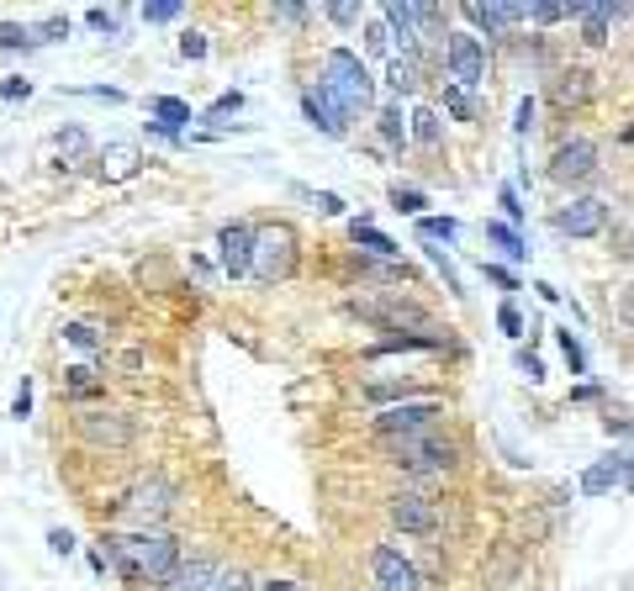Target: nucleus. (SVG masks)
Segmentation results:
<instances>
[{
  "label": "nucleus",
  "mask_w": 634,
  "mask_h": 591,
  "mask_svg": "<svg viewBox=\"0 0 634 591\" xmlns=\"http://www.w3.org/2000/svg\"><path fill=\"white\" fill-rule=\"evenodd\" d=\"M101 560L117 570L122 581H149V587H170L175 581V570H181V544L170 538V533L159 529H143V533H112L106 538V549H101Z\"/></svg>",
  "instance_id": "1"
},
{
  "label": "nucleus",
  "mask_w": 634,
  "mask_h": 591,
  "mask_svg": "<svg viewBox=\"0 0 634 591\" xmlns=\"http://www.w3.org/2000/svg\"><path fill=\"white\" fill-rule=\"evenodd\" d=\"M323 90H328V101L344 112V117H355V112H365V106H370L376 80H370V69L360 63V54L333 48L328 59H323Z\"/></svg>",
  "instance_id": "2"
},
{
  "label": "nucleus",
  "mask_w": 634,
  "mask_h": 591,
  "mask_svg": "<svg viewBox=\"0 0 634 591\" xmlns=\"http://www.w3.org/2000/svg\"><path fill=\"white\" fill-rule=\"evenodd\" d=\"M297 269V233L286 222H270V228H254V248H249V275H260L265 286L286 280Z\"/></svg>",
  "instance_id": "3"
},
{
  "label": "nucleus",
  "mask_w": 634,
  "mask_h": 591,
  "mask_svg": "<svg viewBox=\"0 0 634 591\" xmlns=\"http://www.w3.org/2000/svg\"><path fill=\"white\" fill-rule=\"evenodd\" d=\"M387 449L396 454V465L413 475H445L454 465V443L439 433H396V439H387Z\"/></svg>",
  "instance_id": "4"
},
{
  "label": "nucleus",
  "mask_w": 634,
  "mask_h": 591,
  "mask_svg": "<svg viewBox=\"0 0 634 591\" xmlns=\"http://www.w3.org/2000/svg\"><path fill=\"white\" fill-rule=\"evenodd\" d=\"M445 63H450V80L454 90H471L486 80V48L476 32H450V43H445Z\"/></svg>",
  "instance_id": "5"
},
{
  "label": "nucleus",
  "mask_w": 634,
  "mask_h": 591,
  "mask_svg": "<svg viewBox=\"0 0 634 591\" xmlns=\"http://www.w3.org/2000/svg\"><path fill=\"white\" fill-rule=\"evenodd\" d=\"M170 502H175V486L164 480V475H149V480H138L127 497H122V518H132V523H159L164 512H170Z\"/></svg>",
  "instance_id": "6"
},
{
  "label": "nucleus",
  "mask_w": 634,
  "mask_h": 591,
  "mask_svg": "<svg viewBox=\"0 0 634 591\" xmlns=\"http://www.w3.org/2000/svg\"><path fill=\"white\" fill-rule=\"evenodd\" d=\"M439 417H445V407L428 396V402H396V407H387V413L376 417V428H381V439H396V433H428Z\"/></svg>",
  "instance_id": "7"
},
{
  "label": "nucleus",
  "mask_w": 634,
  "mask_h": 591,
  "mask_svg": "<svg viewBox=\"0 0 634 591\" xmlns=\"http://www.w3.org/2000/svg\"><path fill=\"white\" fill-rule=\"evenodd\" d=\"M608 228V201L603 196H576L572 207L555 211V233L561 237H598Z\"/></svg>",
  "instance_id": "8"
},
{
  "label": "nucleus",
  "mask_w": 634,
  "mask_h": 591,
  "mask_svg": "<svg viewBox=\"0 0 634 591\" xmlns=\"http://www.w3.org/2000/svg\"><path fill=\"white\" fill-rule=\"evenodd\" d=\"M592 175H598V148L587 143V138H572V143L555 148V159H550V179L576 185V179H592Z\"/></svg>",
  "instance_id": "9"
},
{
  "label": "nucleus",
  "mask_w": 634,
  "mask_h": 591,
  "mask_svg": "<svg viewBox=\"0 0 634 591\" xmlns=\"http://www.w3.org/2000/svg\"><path fill=\"white\" fill-rule=\"evenodd\" d=\"M370 570H376V587L381 591H418V565L407 560L402 549H376V560H370Z\"/></svg>",
  "instance_id": "10"
},
{
  "label": "nucleus",
  "mask_w": 634,
  "mask_h": 591,
  "mask_svg": "<svg viewBox=\"0 0 634 591\" xmlns=\"http://www.w3.org/2000/svg\"><path fill=\"white\" fill-rule=\"evenodd\" d=\"M392 529L402 533H434V523H439V507L428 502V497H418V491H402V497H392Z\"/></svg>",
  "instance_id": "11"
},
{
  "label": "nucleus",
  "mask_w": 634,
  "mask_h": 591,
  "mask_svg": "<svg viewBox=\"0 0 634 591\" xmlns=\"http://www.w3.org/2000/svg\"><path fill=\"white\" fill-rule=\"evenodd\" d=\"M249 248H254V228H249V222H233V228L217 233V259H222V269H228L233 280L249 275Z\"/></svg>",
  "instance_id": "12"
},
{
  "label": "nucleus",
  "mask_w": 634,
  "mask_h": 591,
  "mask_svg": "<svg viewBox=\"0 0 634 591\" xmlns=\"http://www.w3.org/2000/svg\"><path fill=\"white\" fill-rule=\"evenodd\" d=\"M302 112H307V121H312L318 132H328V138H344V132H349V117L333 106L323 85H307L302 90Z\"/></svg>",
  "instance_id": "13"
},
{
  "label": "nucleus",
  "mask_w": 634,
  "mask_h": 591,
  "mask_svg": "<svg viewBox=\"0 0 634 591\" xmlns=\"http://www.w3.org/2000/svg\"><path fill=\"white\" fill-rule=\"evenodd\" d=\"M630 480V454L619 449V454H608V460H598L592 471L581 475V497H608L613 486H624Z\"/></svg>",
  "instance_id": "14"
},
{
  "label": "nucleus",
  "mask_w": 634,
  "mask_h": 591,
  "mask_svg": "<svg viewBox=\"0 0 634 591\" xmlns=\"http://www.w3.org/2000/svg\"><path fill=\"white\" fill-rule=\"evenodd\" d=\"M149 112H153V132H159V138H181L185 127H191V106L175 101V95H153Z\"/></svg>",
  "instance_id": "15"
},
{
  "label": "nucleus",
  "mask_w": 634,
  "mask_h": 591,
  "mask_svg": "<svg viewBox=\"0 0 634 591\" xmlns=\"http://www.w3.org/2000/svg\"><path fill=\"white\" fill-rule=\"evenodd\" d=\"M460 11H465V22H476L482 32H508L514 22H523V5H482V0H465Z\"/></svg>",
  "instance_id": "16"
},
{
  "label": "nucleus",
  "mask_w": 634,
  "mask_h": 591,
  "mask_svg": "<svg viewBox=\"0 0 634 591\" xmlns=\"http://www.w3.org/2000/svg\"><path fill=\"white\" fill-rule=\"evenodd\" d=\"M138 164H143V153L132 143H112L106 153H101V170H106V179H132L138 175Z\"/></svg>",
  "instance_id": "17"
},
{
  "label": "nucleus",
  "mask_w": 634,
  "mask_h": 591,
  "mask_svg": "<svg viewBox=\"0 0 634 591\" xmlns=\"http://www.w3.org/2000/svg\"><path fill=\"white\" fill-rule=\"evenodd\" d=\"M349 237H355V248L376 254V259H396V254H402L392 237L381 233V228H370V222H349Z\"/></svg>",
  "instance_id": "18"
},
{
  "label": "nucleus",
  "mask_w": 634,
  "mask_h": 591,
  "mask_svg": "<svg viewBox=\"0 0 634 591\" xmlns=\"http://www.w3.org/2000/svg\"><path fill=\"white\" fill-rule=\"evenodd\" d=\"M80 433H85L91 443H127V439H132V428H127L122 417H85V422H80Z\"/></svg>",
  "instance_id": "19"
},
{
  "label": "nucleus",
  "mask_w": 634,
  "mask_h": 591,
  "mask_svg": "<svg viewBox=\"0 0 634 591\" xmlns=\"http://www.w3.org/2000/svg\"><path fill=\"white\" fill-rule=\"evenodd\" d=\"M423 80V69H418V54H402V59L387 63V85L396 90V95H413Z\"/></svg>",
  "instance_id": "20"
},
{
  "label": "nucleus",
  "mask_w": 634,
  "mask_h": 591,
  "mask_svg": "<svg viewBox=\"0 0 634 591\" xmlns=\"http://www.w3.org/2000/svg\"><path fill=\"white\" fill-rule=\"evenodd\" d=\"M211 581H217V565L211 560H191L175 570V591H211Z\"/></svg>",
  "instance_id": "21"
},
{
  "label": "nucleus",
  "mask_w": 634,
  "mask_h": 591,
  "mask_svg": "<svg viewBox=\"0 0 634 591\" xmlns=\"http://www.w3.org/2000/svg\"><path fill=\"white\" fill-rule=\"evenodd\" d=\"M413 127H407V132H413V143H423V148H434L439 143V138H445V127H439V112H428V106H418V112H413Z\"/></svg>",
  "instance_id": "22"
},
{
  "label": "nucleus",
  "mask_w": 634,
  "mask_h": 591,
  "mask_svg": "<svg viewBox=\"0 0 634 591\" xmlns=\"http://www.w3.org/2000/svg\"><path fill=\"white\" fill-rule=\"evenodd\" d=\"M486 243L492 248H503L508 259H523L529 248H523V237H518V228H508V222H486Z\"/></svg>",
  "instance_id": "23"
},
{
  "label": "nucleus",
  "mask_w": 634,
  "mask_h": 591,
  "mask_svg": "<svg viewBox=\"0 0 634 591\" xmlns=\"http://www.w3.org/2000/svg\"><path fill=\"white\" fill-rule=\"evenodd\" d=\"M434 237L454 243V237H460V222H454V217H418V243H434Z\"/></svg>",
  "instance_id": "24"
},
{
  "label": "nucleus",
  "mask_w": 634,
  "mask_h": 591,
  "mask_svg": "<svg viewBox=\"0 0 634 591\" xmlns=\"http://www.w3.org/2000/svg\"><path fill=\"white\" fill-rule=\"evenodd\" d=\"M561 355L572 364V375H587V349H581V338H576L572 327H561Z\"/></svg>",
  "instance_id": "25"
},
{
  "label": "nucleus",
  "mask_w": 634,
  "mask_h": 591,
  "mask_svg": "<svg viewBox=\"0 0 634 591\" xmlns=\"http://www.w3.org/2000/svg\"><path fill=\"white\" fill-rule=\"evenodd\" d=\"M392 207H396V211H407V217H423L428 196H423V190H413V185H392Z\"/></svg>",
  "instance_id": "26"
},
{
  "label": "nucleus",
  "mask_w": 634,
  "mask_h": 591,
  "mask_svg": "<svg viewBox=\"0 0 634 591\" xmlns=\"http://www.w3.org/2000/svg\"><path fill=\"white\" fill-rule=\"evenodd\" d=\"M381 138H387V143H407V121H402V106H387V112H381Z\"/></svg>",
  "instance_id": "27"
},
{
  "label": "nucleus",
  "mask_w": 634,
  "mask_h": 591,
  "mask_svg": "<svg viewBox=\"0 0 634 591\" xmlns=\"http://www.w3.org/2000/svg\"><path fill=\"white\" fill-rule=\"evenodd\" d=\"M297 196H302V201H312L323 217H344V201H338L333 190H307V185H297Z\"/></svg>",
  "instance_id": "28"
},
{
  "label": "nucleus",
  "mask_w": 634,
  "mask_h": 591,
  "mask_svg": "<svg viewBox=\"0 0 634 591\" xmlns=\"http://www.w3.org/2000/svg\"><path fill=\"white\" fill-rule=\"evenodd\" d=\"M64 338H69L74 349H85V355H95V349H101V333H95L91 323H69V327H64Z\"/></svg>",
  "instance_id": "29"
},
{
  "label": "nucleus",
  "mask_w": 634,
  "mask_h": 591,
  "mask_svg": "<svg viewBox=\"0 0 634 591\" xmlns=\"http://www.w3.org/2000/svg\"><path fill=\"white\" fill-rule=\"evenodd\" d=\"M59 153H69V159H85V153H91L85 127H64V132H59Z\"/></svg>",
  "instance_id": "30"
},
{
  "label": "nucleus",
  "mask_w": 634,
  "mask_h": 591,
  "mask_svg": "<svg viewBox=\"0 0 634 591\" xmlns=\"http://www.w3.org/2000/svg\"><path fill=\"white\" fill-rule=\"evenodd\" d=\"M181 16H185L181 0H153V5H143V22H153V27H159V22H181Z\"/></svg>",
  "instance_id": "31"
},
{
  "label": "nucleus",
  "mask_w": 634,
  "mask_h": 591,
  "mask_svg": "<svg viewBox=\"0 0 634 591\" xmlns=\"http://www.w3.org/2000/svg\"><path fill=\"white\" fill-rule=\"evenodd\" d=\"M64 375H69V391H74V396H95V391H101L91 364H74V370H64Z\"/></svg>",
  "instance_id": "32"
},
{
  "label": "nucleus",
  "mask_w": 634,
  "mask_h": 591,
  "mask_svg": "<svg viewBox=\"0 0 634 591\" xmlns=\"http://www.w3.org/2000/svg\"><path fill=\"white\" fill-rule=\"evenodd\" d=\"M69 37V16H48L43 27H32V43H64Z\"/></svg>",
  "instance_id": "33"
},
{
  "label": "nucleus",
  "mask_w": 634,
  "mask_h": 591,
  "mask_svg": "<svg viewBox=\"0 0 634 591\" xmlns=\"http://www.w3.org/2000/svg\"><path fill=\"white\" fill-rule=\"evenodd\" d=\"M233 112H243V95H239V90H233V95H222V101H217V106H211V112H207L201 121H211V127H222V117H233Z\"/></svg>",
  "instance_id": "34"
},
{
  "label": "nucleus",
  "mask_w": 634,
  "mask_h": 591,
  "mask_svg": "<svg viewBox=\"0 0 634 591\" xmlns=\"http://www.w3.org/2000/svg\"><path fill=\"white\" fill-rule=\"evenodd\" d=\"M365 48H370V54H392V32L381 27V16L365 27Z\"/></svg>",
  "instance_id": "35"
},
{
  "label": "nucleus",
  "mask_w": 634,
  "mask_h": 591,
  "mask_svg": "<svg viewBox=\"0 0 634 591\" xmlns=\"http://www.w3.org/2000/svg\"><path fill=\"white\" fill-rule=\"evenodd\" d=\"M0 48H37V43H32V27L5 22V27H0Z\"/></svg>",
  "instance_id": "36"
},
{
  "label": "nucleus",
  "mask_w": 634,
  "mask_h": 591,
  "mask_svg": "<svg viewBox=\"0 0 634 591\" xmlns=\"http://www.w3.org/2000/svg\"><path fill=\"white\" fill-rule=\"evenodd\" d=\"M211 591H254V581H249L243 570H217V581H211Z\"/></svg>",
  "instance_id": "37"
},
{
  "label": "nucleus",
  "mask_w": 634,
  "mask_h": 591,
  "mask_svg": "<svg viewBox=\"0 0 634 591\" xmlns=\"http://www.w3.org/2000/svg\"><path fill=\"white\" fill-rule=\"evenodd\" d=\"M523 16H534V22H561V16H566V5H555V0H534V5H523Z\"/></svg>",
  "instance_id": "38"
},
{
  "label": "nucleus",
  "mask_w": 634,
  "mask_h": 591,
  "mask_svg": "<svg viewBox=\"0 0 634 591\" xmlns=\"http://www.w3.org/2000/svg\"><path fill=\"white\" fill-rule=\"evenodd\" d=\"M497 327H503L508 338H523V317H518L514 301H503V312H497Z\"/></svg>",
  "instance_id": "39"
},
{
  "label": "nucleus",
  "mask_w": 634,
  "mask_h": 591,
  "mask_svg": "<svg viewBox=\"0 0 634 591\" xmlns=\"http://www.w3.org/2000/svg\"><path fill=\"white\" fill-rule=\"evenodd\" d=\"M445 101H450V112H454V117H465V121H471V117H476V101H471V95H465V90H445Z\"/></svg>",
  "instance_id": "40"
},
{
  "label": "nucleus",
  "mask_w": 634,
  "mask_h": 591,
  "mask_svg": "<svg viewBox=\"0 0 634 591\" xmlns=\"http://www.w3.org/2000/svg\"><path fill=\"white\" fill-rule=\"evenodd\" d=\"M85 22H91L95 32H106V37H117V11H101V5H95V11H85Z\"/></svg>",
  "instance_id": "41"
},
{
  "label": "nucleus",
  "mask_w": 634,
  "mask_h": 591,
  "mask_svg": "<svg viewBox=\"0 0 634 591\" xmlns=\"http://www.w3.org/2000/svg\"><path fill=\"white\" fill-rule=\"evenodd\" d=\"M323 16L338 22V27H355V22H360V5H323Z\"/></svg>",
  "instance_id": "42"
},
{
  "label": "nucleus",
  "mask_w": 634,
  "mask_h": 591,
  "mask_svg": "<svg viewBox=\"0 0 634 591\" xmlns=\"http://www.w3.org/2000/svg\"><path fill=\"white\" fill-rule=\"evenodd\" d=\"M428 259L439 265V275H445V286H450V291L460 296V280H454V265H450V254H445V248H428Z\"/></svg>",
  "instance_id": "43"
},
{
  "label": "nucleus",
  "mask_w": 634,
  "mask_h": 591,
  "mask_svg": "<svg viewBox=\"0 0 634 591\" xmlns=\"http://www.w3.org/2000/svg\"><path fill=\"white\" fill-rule=\"evenodd\" d=\"M497 201H503V211H508V228H514V222H523V207H518L514 185H503V190H497Z\"/></svg>",
  "instance_id": "44"
},
{
  "label": "nucleus",
  "mask_w": 634,
  "mask_h": 591,
  "mask_svg": "<svg viewBox=\"0 0 634 591\" xmlns=\"http://www.w3.org/2000/svg\"><path fill=\"white\" fill-rule=\"evenodd\" d=\"M181 54H185V59H207V37H201V32H185Z\"/></svg>",
  "instance_id": "45"
},
{
  "label": "nucleus",
  "mask_w": 634,
  "mask_h": 591,
  "mask_svg": "<svg viewBox=\"0 0 634 591\" xmlns=\"http://www.w3.org/2000/svg\"><path fill=\"white\" fill-rule=\"evenodd\" d=\"M482 269H486V280H492V286H503V291H518L514 269H503V265H482Z\"/></svg>",
  "instance_id": "46"
},
{
  "label": "nucleus",
  "mask_w": 634,
  "mask_h": 591,
  "mask_svg": "<svg viewBox=\"0 0 634 591\" xmlns=\"http://www.w3.org/2000/svg\"><path fill=\"white\" fill-rule=\"evenodd\" d=\"M27 413H32V381H22L16 402H11V417H27Z\"/></svg>",
  "instance_id": "47"
},
{
  "label": "nucleus",
  "mask_w": 634,
  "mask_h": 591,
  "mask_svg": "<svg viewBox=\"0 0 634 591\" xmlns=\"http://www.w3.org/2000/svg\"><path fill=\"white\" fill-rule=\"evenodd\" d=\"M518 370H523L529 381H544V364H540V359H534V355H529V349L518 355Z\"/></svg>",
  "instance_id": "48"
},
{
  "label": "nucleus",
  "mask_w": 634,
  "mask_h": 591,
  "mask_svg": "<svg viewBox=\"0 0 634 591\" xmlns=\"http://www.w3.org/2000/svg\"><path fill=\"white\" fill-rule=\"evenodd\" d=\"M0 95H5V101H27L32 85H27V80H5V85H0Z\"/></svg>",
  "instance_id": "49"
},
{
  "label": "nucleus",
  "mask_w": 634,
  "mask_h": 591,
  "mask_svg": "<svg viewBox=\"0 0 634 591\" xmlns=\"http://www.w3.org/2000/svg\"><path fill=\"white\" fill-rule=\"evenodd\" d=\"M275 16H280V22H291V27H297V22H307V16H312V11H307V5H275Z\"/></svg>",
  "instance_id": "50"
},
{
  "label": "nucleus",
  "mask_w": 634,
  "mask_h": 591,
  "mask_svg": "<svg viewBox=\"0 0 634 591\" xmlns=\"http://www.w3.org/2000/svg\"><path fill=\"white\" fill-rule=\"evenodd\" d=\"M534 117H540V106H534V101H523V106H518V132H529V127H534Z\"/></svg>",
  "instance_id": "51"
},
{
  "label": "nucleus",
  "mask_w": 634,
  "mask_h": 591,
  "mask_svg": "<svg viewBox=\"0 0 634 591\" xmlns=\"http://www.w3.org/2000/svg\"><path fill=\"white\" fill-rule=\"evenodd\" d=\"M48 549H54V555H69V549H74V538H69L64 529H54V533H48Z\"/></svg>",
  "instance_id": "52"
},
{
  "label": "nucleus",
  "mask_w": 634,
  "mask_h": 591,
  "mask_svg": "<svg viewBox=\"0 0 634 591\" xmlns=\"http://www.w3.org/2000/svg\"><path fill=\"white\" fill-rule=\"evenodd\" d=\"M260 591H302V587H297V581H265Z\"/></svg>",
  "instance_id": "53"
}]
</instances>
